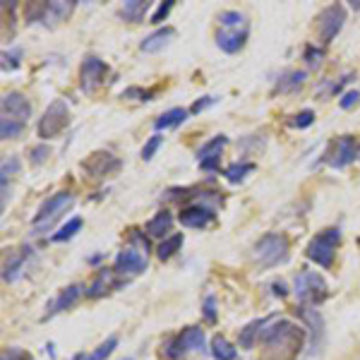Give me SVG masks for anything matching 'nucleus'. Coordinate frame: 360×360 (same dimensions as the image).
Here are the masks:
<instances>
[{
  "label": "nucleus",
  "mask_w": 360,
  "mask_h": 360,
  "mask_svg": "<svg viewBox=\"0 0 360 360\" xmlns=\"http://www.w3.org/2000/svg\"><path fill=\"white\" fill-rule=\"evenodd\" d=\"M219 161H221V156H217V159L200 161V166H202V171H219Z\"/></svg>",
  "instance_id": "a18cd8bd"
},
{
  "label": "nucleus",
  "mask_w": 360,
  "mask_h": 360,
  "mask_svg": "<svg viewBox=\"0 0 360 360\" xmlns=\"http://www.w3.org/2000/svg\"><path fill=\"white\" fill-rule=\"evenodd\" d=\"M188 113L185 108H171V111L161 113L159 118L154 120V127L156 130H168V127H178L180 123H185L188 120Z\"/></svg>",
  "instance_id": "b1692460"
},
{
  "label": "nucleus",
  "mask_w": 360,
  "mask_h": 360,
  "mask_svg": "<svg viewBox=\"0 0 360 360\" xmlns=\"http://www.w3.org/2000/svg\"><path fill=\"white\" fill-rule=\"evenodd\" d=\"M17 171H20V159L17 156H10V159L3 161V173H0V183H3V209L8 205V178Z\"/></svg>",
  "instance_id": "c756f323"
},
{
  "label": "nucleus",
  "mask_w": 360,
  "mask_h": 360,
  "mask_svg": "<svg viewBox=\"0 0 360 360\" xmlns=\"http://www.w3.org/2000/svg\"><path fill=\"white\" fill-rule=\"evenodd\" d=\"M70 123V106L63 98H56L49 108H46L44 118L39 120V137L41 139H53L60 135Z\"/></svg>",
  "instance_id": "423d86ee"
},
{
  "label": "nucleus",
  "mask_w": 360,
  "mask_h": 360,
  "mask_svg": "<svg viewBox=\"0 0 360 360\" xmlns=\"http://www.w3.org/2000/svg\"><path fill=\"white\" fill-rule=\"evenodd\" d=\"M22 130H25V123H17V120H10V118H0V137L3 139L20 137Z\"/></svg>",
  "instance_id": "473e14b6"
},
{
  "label": "nucleus",
  "mask_w": 360,
  "mask_h": 360,
  "mask_svg": "<svg viewBox=\"0 0 360 360\" xmlns=\"http://www.w3.org/2000/svg\"><path fill=\"white\" fill-rule=\"evenodd\" d=\"M144 269H147V257L130 248L120 250L118 257H115V262H113V271L118 276H139Z\"/></svg>",
  "instance_id": "ddd939ff"
},
{
  "label": "nucleus",
  "mask_w": 360,
  "mask_h": 360,
  "mask_svg": "<svg viewBox=\"0 0 360 360\" xmlns=\"http://www.w3.org/2000/svg\"><path fill=\"white\" fill-rule=\"evenodd\" d=\"M322 56H324V53H322V49H312V46H310V49L305 51V60L310 63V65H319Z\"/></svg>",
  "instance_id": "c03bdc74"
},
{
  "label": "nucleus",
  "mask_w": 360,
  "mask_h": 360,
  "mask_svg": "<svg viewBox=\"0 0 360 360\" xmlns=\"http://www.w3.org/2000/svg\"><path fill=\"white\" fill-rule=\"evenodd\" d=\"M123 96H125V98L139 96V101H152L154 91H152V89H149V91H142V89H137V86H132V89H125V91H123Z\"/></svg>",
  "instance_id": "a19ab883"
},
{
  "label": "nucleus",
  "mask_w": 360,
  "mask_h": 360,
  "mask_svg": "<svg viewBox=\"0 0 360 360\" xmlns=\"http://www.w3.org/2000/svg\"><path fill=\"white\" fill-rule=\"evenodd\" d=\"M288 238L281 233H266L255 243L252 248V257L262 269H269V266L283 264L288 259Z\"/></svg>",
  "instance_id": "f03ea898"
},
{
  "label": "nucleus",
  "mask_w": 360,
  "mask_h": 360,
  "mask_svg": "<svg viewBox=\"0 0 360 360\" xmlns=\"http://www.w3.org/2000/svg\"><path fill=\"white\" fill-rule=\"evenodd\" d=\"M358 156V142L356 137L344 135L332 144V152L327 154V164L334 168H344L348 164H353Z\"/></svg>",
  "instance_id": "f8f14e48"
},
{
  "label": "nucleus",
  "mask_w": 360,
  "mask_h": 360,
  "mask_svg": "<svg viewBox=\"0 0 360 360\" xmlns=\"http://www.w3.org/2000/svg\"><path fill=\"white\" fill-rule=\"evenodd\" d=\"M205 329H200V327H188L183 334H178L176 339L168 344L166 348V356L168 358H183V356H188V353H193V351H205Z\"/></svg>",
  "instance_id": "1a4fd4ad"
},
{
  "label": "nucleus",
  "mask_w": 360,
  "mask_h": 360,
  "mask_svg": "<svg viewBox=\"0 0 360 360\" xmlns=\"http://www.w3.org/2000/svg\"><path fill=\"white\" fill-rule=\"evenodd\" d=\"M219 22H221L224 29H245V15L236 13V10H226V13L219 15Z\"/></svg>",
  "instance_id": "2f4dec72"
},
{
  "label": "nucleus",
  "mask_w": 360,
  "mask_h": 360,
  "mask_svg": "<svg viewBox=\"0 0 360 360\" xmlns=\"http://www.w3.org/2000/svg\"><path fill=\"white\" fill-rule=\"evenodd\" d=\"M51 156V149L46 147V144H39V147H34L32 149V164L34 166H41L46 159Z\"/></svg>",
  "instance_id": "e433bc0d"
},
{
  "label": "nucleus",
  "mask_w": 360,
  "mask_h": 360,
  "mask_svg": "<svg viewBox=\"0 0 360 360\" xmlns=\"http://www.w3.org/2000/svg\"><path fill=\"white\" fill-rule=\"evenodd\" d=\"M108 77V65L103 60H98L96 56H86L79 70V79H82V91L84 94H94V91L106 82Z\"/></svg>",
  "instance_id": "9d476101"
},
{
  "label": "nucleus",
  "mask_w": 360,
  "mask_h": 360,
  "mask_svg": "<svg viewBox=\"0 0 360 360\" xmlns=\"http://www.w3.org/2000/svg\"><path fill=\"white\" fill-rule=\"evenodd\" d=\"M214 103H217V96H205V98H200V101L193 103L190 113H202V111H207L209 106H214Z\"/></svg>",
  "instance_id": "79ce46f5"
},
{
  "label": "nucleus",
  "mask_w": 360,
  "mask_h": 360,
  "mask_svg": "<svg viewBox=\"0 0 360 360\" xmlns=\"http://www.w3.org/2000/svg\"><path fill=\"white\" fill-rule=\"evenodd\" d=\"M113 274H115L113 269H101V271H98L94 283L86 288V295H89V298H101L103 293H108V288H115V283H111Z\"/></svg>",
  "instance_id": "5701e85b"
},
{
  "label": "nucleus",
  "mask_w": 360,
  "mask_h": 360,
  "mask_svg": "<svg viewBox=\"0 0 360 360\" xmlns=\"http://www.w3.org/2000/svg\"><path fill=\"white\" fill-rule=\"evenodd\" d=\"M82 291H84V288L79 286V283H72V286L63 288V291L58 293L53 300H51V305L46 307L44 319H49V317L58 315V312H63V310H68V307H72V305L79 300V295H82Z\"/></svg>",
  "instance_id": "f3484780"
},
{
  "label": "nucleus",
  "mask_w": 360,
  "mask_h": 360,
  "mask_svg": "<svg viewBox=\"0 0 360 360\" xmlns=\"http://www.w3.org/2000/svg\"><path fill=\"white\" fill-rule=\"evenodd\" d=\"M271 319H274V315H271V317L252 319V322H250L245 329H240V346L243 348H252L255 344H257L259 336H262V329L271 322Z\"/></svg>",
  "instance_id": "aec40b11"
},
{
  "label": "nucleus",
  "mask_w": 360,
  "mask_h": 360,
  "mask_svg": "<svg viewBox=\"0 0 360 360\" xmlns=\"http://www.w3.org/2000/svg\"><path fill=\"white\" fill-rule=\"evenodd\" d=\"M17 358H22V351H17V348H13V358H10L8 353L3 356V360H17Z\"/></svg>",
  "instance_id": "de8ad7c7"
},
{
  "label": "nucleus",
  "mask_w": 360,
  "mask_h": 360,
  "mask_svg": "<svg viewBox=\"0 0 360 360\" xmlns=\"http://www.w3.org/2000/svg\"><path fill=\"white\" fill-rule=\"evenodd\" d=\"M75 10V3H65V0H56V3H44L37 5L32 13H27L29 22H41L44 27H58L60 22H65Z\"/></svg>",
  "instance_id": "0eeeda50"
},
{
  "label": "nucleus",
  "mask_w": 360,
  "mask_h": 360,
  "mask_svg": "<svg viewBox=\"0 0 360 360\" xmlns=\"http://www.w3.org/2000/svg\"><path fill=\"white\" fill-rule=\"evenodd\" d=\"M245 41H248V29H221L217 34L219 49L226 51V53H238L245 46Z\"/></svg>",
  "instance_id": "a211bd4d"
},
{
  "label": "nucleus",
  "mask_w": 360,
  "mask_h": 360,
  "mask_svg": "<svg viewBox=\"0 0 360 360\" xmlns=\"http://www.w3.org/2000/svg\"><path fill=\"white\" fill-rule=\"evenodd\" d=\"M72 202H75V197H72V193H68V190L51 195L49 200H46L44 205H41V209L37 212V217H34L32 229L37 231V233H41V231L51 229V226L58 221V217H60V214L65 212L68 207H72Z\"/></svg>",
  "instance_id": "20e7f679"
},
{
  "label": "nucleus",
  "mask_w": 360,
  "mask_h": 360,
  "mask_svg": "<svg viewBox=\"0 0 360 360\" xmlns=\"http://www.w3.org/2000/svg\"><path fill=\"white\" fill-rule=\"evenodd\" d=\"M3 68L5 70H15L17 65H20V51H13V53H8V51H5V53H3Z\"/></svg>",
  "instance_id": "37998d69"
},
{
  "label": "nucleus",
  "mask_w": 360,
  "mask_h": 360,
  "mask_svg": "<svg viewBox=\"0 0 360 360\" xmlns=\"http://www.w3.org/2000/svg\"><path fill=\"white\" fill-rule=\"evenodd\" d=\"M312 123H315V113H312V111H300V113L291 120V125H293V127H298V130H303V127H310Z\"/></svg>",
  "instance_id": "c9c22d12"
},
{
  "label": "nucleus",
  "mask_w": 360,
  "mask_h": 360,
  "mask_svg": "<svg viewBox=\"0 0 360 360\" xmlns=\"http://www.w3.org/2000/svg\"><path fill=\"white\" fill-rule=\"evenodd\" d=\"M255 171V164L252 161H236V164H231L229 168L224 171V176L229 183H240V180H245L248 173Z\"/></svg>",
  "instance_id": "bb28decb"
},
{
  "label": "nucleus",
  "mask_w": 360,
  "mask_h": 360,
  "mask_svg": "<svg viewBox=\"0 0 360 360\" xmlns=\"http://www.w3.org/2000/svg\"><path fill=\"white\" fill-rule=\"evenodd\" d=\"M271 288H274V295H278V298H283V295L288 293V291H286V286H283L281 281H278V283H274V286H271Z\"/></svg>",
  "instance_id": "49530a36"
},
{
  "label": "nucleus",
  "mask_w": 360,
  "mask_h": 360,
  "mask_svg": "<svg viewBox=\"0 0 360 360\" xmlns=\"http://www.w3.org/2000/svg\"><path fill=\"white\" fill-rule=\"evenodd\" d=\"M147 10H149L147 0H127V3L120 5V17H123L125 22H132V25H137V22L144 20Z\"/></svg>",
  "instance_id": "4be33fe9"
},
{
  "label": "nucleus",
  "mask_w": 360,
  "mask_h": 360,
  "mask_svg": "<svg viewBox=\"0 0 360 360\" xmlns=\"http://www.w3.org/2000/svg\"><path fill=\"white\" fill-rule=\"evenodd\" d=\"M202 310H205V317L209 319V322H217V298H214V295H207L205 307H202Z\"/></svg>",
  "instance_id": "58836bf2"
},
{
  "label": "nucleus",
  "mask_w": 360,
  "mask_h": 360,
  "mask_svg": "<svg viewBox=\"0 0 360 360\" xmlns=\"http://www.w3.org/2000/svg\"><path fill=\"white\" fill-rule=\"evenodd\" d=\"M339 243H341V231L339 229H327V231H322V233H317L315 238H312L305 252L315 264L329 269L334 262V255H336Z\"/></svg>",
  "instance_id": "7ed1b4c3"
},
{
  "label": "nucleus",
  "mask_w": 360,
  "mask_h": 360,
  "mask_svg": "<svg viewBox=\"0 0 360 360\" xmlns=\"http://www.w3.org/2000/svg\"><path fill=\"white\" fill-rule=\"evenodd\" d=\"M346 25V10L344 5L334 3V5H327L322 13L317 15V34H319V41L322 44H329L336 34L344 29Z\"/></svg>",
  "instance_id": "6e6552de"
},
{
  "label": "nucleus",
  "mask_w": 360,
  "mask_h": 360,
  "mask_svg": "<svg viewBox=\"0 0 360 360\" xmlns=\"http://www.w3.org/2000/svg\"><path fill=\"white\" fill-rule=\"evenodd\" d=\"M173 37H176V29H173V27L156 29L154 34L144 37V41L139 44V51H142V53H159L161 49H166V46L171 44Z\"/></svg>",
  "instance_id": "6ab92c4d"
},
{
  "label": "nucleus",
  "mask_w": 360,
  "mask_h": 360,
  "mask_svg": "<svg viewBox=\"0 0 360 360\" xmlns=\"http://www.w3.org/2000/svg\"><path fill=\"white\" fill-rule=\"evenodd\" d=\"M305 339V329L288 319H271L262 329L259 341L266 346L269 356H276V360H291L300 351V344Z\"/></svg>",
  "instance_id": "f257e3e1"
},
{
  "label": "nucleus",
  "mask_w": 360,
  "mask_h": 360,
  "mask_svg": "<svg viewBox=\"0 0 360 360\" xmlns=\"http://www.w3.org/2000/svg\"><path fill=\"white\" fill-rule=\"evenodd\" d=\"M305 70H288V72H283L281 77H278L276 82V91H281V94H288V91H298L300 86L305 84Z\"/></svg>",
  "instance_id": "412c9836"
},
{
  "label": "nucleus",
  "mask_w": 360,
  "mask_h": 360,
  "mask_svg": "<svg viewBox=\"0 0 360 360\" xmlns=\"http://www.w3.org/2000/svg\"><path fill=\"white\" fill-rule=\"evenodd\" d=\"M180 245H183V233H176V236H168L161 240L159 250H156V255H159V259H171L173 255L178 252Z\"/></svg>",
  "instance_id": "c85d7f7f"
},
{
  "label": "nucleus",
  "mask_w": 360,
  "mask_h": 360,
  "mask_svg": "<svg viewBox=\"0 0 360 360\" xmlns=\"http://www.w3.org/2000/svg\"><path fill=\"white\" fill-rule=\"evenodd\" d=\"M161 142H164V137H161V135H152V137H149V139H147V144L142 147V159H144V161L152 159V156L156 154V149L161 147Z\"/></svg>",
  "instance_id": "f704fd0d"
},
{
  "label": "nucleus",
  "mask_w": 360,
  "mask_h": 360,
  "mask_svg": "<svg viewBox=\"0 0 360 360\" xmlns=\"http://www.w3.org/2000/svg\"><path fill=\"white\" fill-rule=\"evenodd\" d=\"M115 346H118V339H115V336H108V339L103 341V344L98 346L96 351L91 353V356L86 358V360H106V358L113 353V348H115Z\"/></svg>",
  "instance_id": "72a5a7b5"
},
{
  "label": "nucleus",
  "mask_w": 360,
  "mask_h": 360,
  "mask_svg": "<svg viewBox=\"0 0 360 360\" xmlns=\"http://www.w3.org/2000/svg\"><path fill=\"white\" fill-rule=\"evenodd\" d=\"M171 226H173V217L164 209V212H159L152 221L147 224V233L152 238H164L168 231H171Z\"/></svg>",
  "instance_id": "393cba45"
},
{
  "label": "nucleus",
  "mask_w": 360,
  "mask_h": 360,
  "mask_svg": "<svg viewBox=\"0 0 360 360\" xmlns=\"http://www.w3.org/2000/svg\"><path fill=\"white\" fill-rule=\"evenodd\" d=\"M358 101H360V91L358 89H351V91H346V94L341 96L339 103H341V108H346V111H348V108H353Z\"/></svg>",
  "instance_id": "ea45409f"
},
{
  "label": "nucleus",
  "mask_w": 360,
  "mask_h": 360,
  "mask_svg": "<svg viewBox=\"0 0 360 360\" xmlns=\"http://www.w3.org/2000/svg\"><path fill=\"white\" fill-rule=\"evenodd\" d=\"M212 356L217 358V360H236L238 358V351L229 344V339H224V336H214V341H212Z\"/></svg>",
  "instance_id": "cd10ccee"
},
{
  "label": "nucleus",
  "mask_w": 360,
  "mask_h": 360,
  "mask_svg": "<svg viewBox=\"0 0 360 360\" xmlns=\"http://www.w3.org/2000/svg\"><path fill=\"white\" fill-rule=\"evenodd\" d=\"M127 360H130V358H127Z\"/></svg>",
  "instance_id": "09e8293b"
},
{
  "label": "nucleus",
  "mask_w": 360,
  "mask_h": 360,
  "mask_svg": "<svg viewBox=\"0 0 360 360\" xmlns=\"http://www.w3.org/2000/svg\"><path fill=\"white\" fill-rule=\"evenodd\" d=\"M229 144V139H226V135H217L212 137L209 142L202 144V149L197 152V156H200V161H207V159H217V156H221V149Z\"/></svg>",
  "instance_id": "a878e982"
},
{
  "label": "nucleus",
  "mask_w": 360,
  "mask_h": 360,
  "mask_svg": "<svg viewBox=\"0 0 360 360\" xmlns=\"http://www.w3.org/2000/svg\"><path fill=\"white\" fill-rule=\"evenodd\" d=\"M180 224L185 229H205L214 221V209L205 205H190L185 209H180Z\"/></svg>",
  "instance_id": "2eb2a0df"
},
{
  "label": "nucleus",
  "mask_w": 360,
  "mask_h": 360,
  "mask_svg": "<svg viewBox=\"0 0 360 360\" xmlns=\"http://www.w3.org/2000/svg\"><path fill=\"white\" fill-rule=\"evenodd\" d=\"M171 10H173V0H166V3H161L159 10H156V13L152 15V22H154V25H161V22L166 20Z\"/></svg>",
  "instance_id": "4c0bfd02"
},
{
  "label": "nucleus",
  "mask_w": 360,
  "mask_h": 360,
  "mask_svg": "<svg viewBox=\"0 0 360 360\" xmlns=\"http://www.w3.org/2000/svg\"><path fill=\"white\" fill-rule=\"evenodd\" d=\"M295 295L303 305H317L329 295V286L317 271H300L295 276Z\"/></svg>",
  "instance_id": "39448f33"
},
{
  "label": "nucleus",
  "mask_w": 360,
  "mask_h": 360,
  "mask_svg": "<svg viewBox=\"0 0 360 360\" xmlns=\"http://www.w3.org/2000/svg\"><path fill=\"white\" fill-rule=\"evenodd\" d=\"M0 108H3V118L17 120V123L27 125V120L32 118V103H29V98L22 91H8V94H3Z\"/></svg>",
  "instance_id": "9b49d317"
},
{
  "label": "nucleus",
  "mask_w": 360,
  "mask_h": 360,
  "mask_svg": "<svg viewBox=\"0 0 360 360\" xmlns=\"http://www.w3.org/2000/svg\"><path fill=\"white\" fill-rule=\"evenodd\" d=\"M79 229H82V219L79 217H72L70 221L63 226L60 231L53 236V243H65V240H70V238H75L79 233Z\"/></svg>",
  "instance_id": "7c9ffc66"
},
{
  "label": "nucleus",
  "mask_w": 360,
  "mask_h": 360,
  "mask_svg": "<svg viewBox=\"0 0 360 360\" xmlns=\"http://www.w3.org/2000/svg\"><path fill=\"white\" fill-rule=\"evenodd\" d=\"M84 168L91 173L94 178H106L120 171V161L108 152H96L84 161Z\"/></svg>",
  "instance_id": "4468645a"
},
{
  "label": "nucleus",
  "mask_w": 360,
  "mask_h": 360,
  "mask_svg": "<svg viewBox=\"0 0 360 360\" xmlns=\"http://www.w3.org/2000/svg\"><path fill=\"white\" fill-rule=\"evenodd\" d=\"M34 257V250L32 248H20V250H15L13 255H10V259L5 262V274L3 278L8 283H15L17 278H20L22 274H25V269H27V264H29V259Z\"/></svg>",
  "instance_id": "dca6fc26"
}]
</instances>
